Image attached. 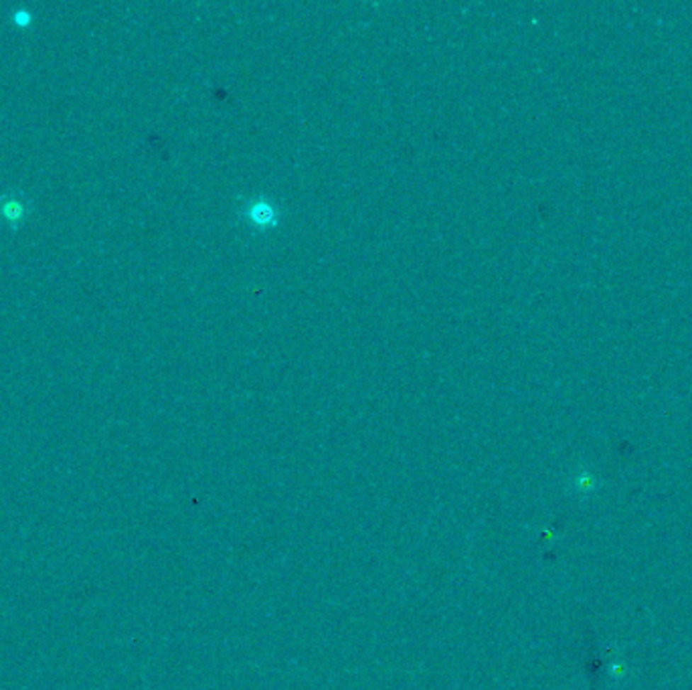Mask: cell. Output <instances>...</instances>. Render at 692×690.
Wrapping results in <instances>:
<instances>
[{
	"label": "cell",
	"mask_w": 692,
	"mask_h": 690,
	"mask_svg": "<svg viewBox=\"0 0 692 690\" xmlns=\"http://www.w3.org/2000/svg\"><path fill=\"white\" fill-rule=\"evenodd\" d=\"M4 215H8L11 219H18V217H21V207H18V203H8V205L4 207Z\"/></svg>",
	"instance_id": "6da1fadb"
}]
</instances>
